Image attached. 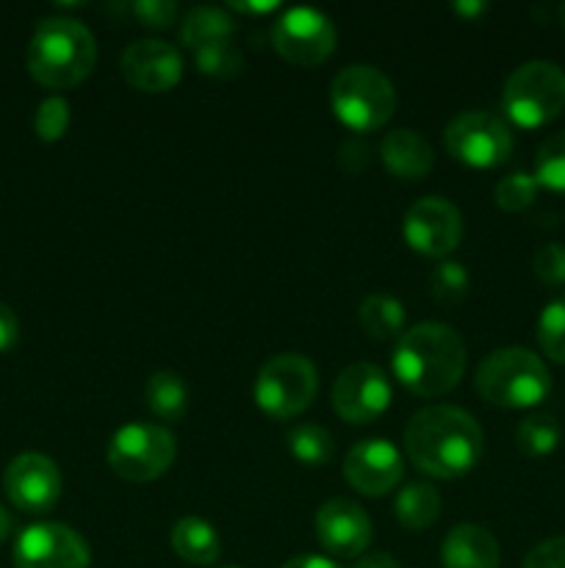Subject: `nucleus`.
<instances>
[{
	"instance_id": "30",
	"label": "nucleus",
	"mask_w": 565,
	"mask_h": 568,
	"mask_svg": "<svg viewBox=\"0 0 565 568\" xmlns=\"http://www.w3.org/2000/svg\"><path fill=\"white\" fill-rule=\"evenodd\" d=\"M430 288L432 297H435L438 303L446 305V308H454V305L463 303L465 294H469L471 277L469 272H465V266L458 264V261H441V264L432 270Z\"/></svg>"
},
{
	"instance_id": "31",
	"label": "nucleus",
	"mask_w": 565,
	"mask_h": 568,
	"mask_svg": "<svg viewBox=\"0 0 565 568\" xmlns=\"http://www.w3.org/2000/svg\"><path fill=\"white\" fill-rule=\"evenodd\" d=\"M493 197H496V205L502 211H524L535 203L537 197V181L535 175H526V172H513V175L502 178L493 189Z\"/></svg>"
},
{
	"instance_id": "39",
	"label": "nucleus",
	"mask_w": 565,
	"mask_h": 568,
	"mask_svg": "<svg viewBox=\"0 0 565 568\" xmlns=\"http://www.w3.org/2000/svg\"><path fill=\"white\" fill-rule=\"evenodd\" d=\"M230 9L244 11V14H266V11H275L277 3H230Z\"/></svg>"
},
{
	"instance_id": "11",
	"label": "nucleus",
	"mask_w": 565,
	"mask_h": 568,
	"mask_svg": "<svg viewBox=\"0 0 565 568\" xmlns=\"http://www.w3.org/2000/svg\"><path fill=\"white\" fill-rule=\"evenodd\" d=\"M89 544L59 521H39L17 536L14 568H89Z\"/></svg>"
},
{
	"instance_id": "23",
	"label": "nucleus",
	"mask_w": 565,
	"mask_h": 568,
	"mask_svg": "<svg viewBox=\"0 0 565 568\" xmlns=\"http://www.w3.org/2000/svg\"><path fill=\"white\" fill-rule=\"evenodd\" d=\"M230 33L233 17L225 9H216V6H197V9L188 11L181 26L183 44H188L192 50H199L214 42H227Z\"/></svg>"
},
{
	"instance_id": "21",
	"label": "nucleus",
	"mask_w": 565,
	"mask_h": 568,
	"mask_svg": "<svg viewBox=\"0 0 565 568\" xmlns=\"http://www.w3.org/2000/svg\"><path fill=\"white\" fill-rule=\"evenodd\" d=\"M393 514L404 530H427L441 516V494L430 483H410L393 499Z\"/></svg>"
},
{
	"instance_id": "38",
	"label": "nucleus",
	"mask_w": 565,
	"mask_h": 568,
	"mask_svg": "<svg viewBox=\"0 0 565 568\" xmlns=\"http://www.w3.org/2000/svg\"><path fill=\"white\" fill-rule=\"evenodd\" d=\"M280 568H338V566L332 564V560L321 558V555H299V558H291Z\"/></svg>"
},
{
	"instance_id": "27",
	"label": "nucleus",
	"mask_w": 565,
	"mask_h": 568,
	"mask_svg": "<svg viewBox=\"0 0 565 568\" xmlns=\"http://www.w3.org/2000/svg\"><path fill=\"white\" fill-rule=\"evenodd\" d=\"M194 64H197V70L203 72V75L227 81V78L242 75L244 55L238 53L236 44L227 39V42H214V44H205V48L194 50Z\"/></svg>"
},
{
	"instance_id": "6",
	"label": "nucleus",
	"mask_w": 565,
	"mask_h": 568,
	"mask_svg": "<svg viewBox=\"0 0 565 568\" xmlns=\"http://www.w3.org/2000/svg\"><path fill=\"white\" fill-rule=\"evenodd\" d=\"M504 114L518 128H543L565 109V72L554 61H526L502 89Z\"/></svg>"
},
{
	"instance_id": "42",
	"label": "nucleus",
	"mask_w": 565,
	"mask_h": 568,
	"mask_svg": "<svg viewBox=\"0 0 565 568\" xmlns=\"http://www.w3.org/2000/svg\"><path fill=\"white\" fill-rule=\"evenodd\" d=\"M225 568H238V566H225Z\"/></svg>"
},
{
	"instance_id": "34",
	"label": "nucleus",
	"mask_w": 565,
	"mask_h": 568,
	"mask_svg": "<svg viewBox=\"0 0 565 568\" xmlns=\"http://www.w3.org/2000/svg\"><path fill=\"white\" fill-rule=\"evenodd\" d=\"M131 14L142 26L164 31L177 20V3H170V0H138V3L131 6Z\"/></svg>"
},
{
	"instance_id": "32",
	"label": "nucleus",
	"mask_w": 565,
	"mask_h": 568,
	"mask_svg": "<svg viewBox=\"0 0 565 568\" xmlns=\"http://www.w3.org/2000/svg\"><path fill=\"white\" fill-rule=\"evenodd\" d=\"M66 128H70V103L64 98H59V94L44 98L39 103L37 116H33V131H37V136L42 142H59L66 133Z\"/></svg>"
},
{
	"instance_id": "40",
	"label": "nucleus",
	"mask_w": 565,
	"mask_h": 568,
	"mask_svg": "<svg viewBox=\"0 0 565 568\" xmlns=\"http://www.w3.org/2000/svg\"><path fill=\"white\" fill-rule=\"evenodd\" d=\"M11 527H14V521H11L9 510H6L3 505H0V544H3L6 538L11 536Z\"/></svg>"
},
{
	"instance_id": "22",
	"label": "nucleus",
	"mask_w": 565,
	"mask_h": 568,
	"mask_svg": "<svg viewBox=\"0 0 565 568\" xmlns=\"http://www.w3.org/2000/svg\"><path fill=\"white\" fill-rule=\"evenodd\" d=\"M144 403H147V408L153 410L158 419H183V414H186L188 408L186 383H183L181 375H175V372H155V375L147 377V386H144Z\"/></svg>"
},
{
	"instance_id": "17",
	"label": "nucleus",
	"mask_w": 565,
	"mask_h": 568,
	"mask_svg": "<svg viewBox=\"0 0 565 568\" xmlns=\"http://www.w3.org/2000/svg\"><path fill=\"white\" fill-rule=\"evenodd\" d=\"M371 536H374V530H371L369 514L352 499H327L316 510V538L336 558H360V555H366Z\"/></svg>"
},
{
	"instance_id": "28",
	"label": "nucleus",
	"mask_w": 565,
	"mask_h": 568,
	"mask_svg": "<svg viewBox=\"0 0 565 568\" xmlns=\"http://www.w3.org/2000/svg\"><path fill=\"white\" fill-rule=\"evenodd\" d=\"M537 344L548 361L565 366V294L554 297L537 320Z\"/></svg>"
},
{
	"instance_id": "9",
	"label": "nucleus",
	"mask_w": 565,
	"mask_h": 568,
	"mask_svg": "<svg viewBox=\"0 0 565 568\" xmlns=\"http://www.w3.org/2000/svg\"><path fill=\"white\" fill-rule=\"evenodd\" d=\"M443 142H446L452 159L476 166V170H491V166L507 161L510 150H513V133L496 114L463 111L446 125Z\"/></svg>"
},
{
	"instance_id": "24",
	"label": "nucleus",
	"mask_w": 565,
	"mask_h": 568,
	"mask_svg": "<svg viewBox=\"0 0 565 568\" xmlns=\"http://www.w3.org/2000/svg\"><path fill=\"white\" fill-rule=\"evenodd\" d=\"M360 325L377 342L399 338L404 333V305L388 294H369L360 303Z\"/></svg>"
},
{
	"instance_id": "2",
	"label": "nucleus",
	"mask_w": 565,
	"mask_h": 568,
	"mask_svg": "<svg viewBox=\"0 0 565 568\" xmlns=\"http://www.w3.org/2000/svg\"><path fill=\"white\" fill-rule=\"evenodd\" d=\"M391 366L397 381L415 397H443L465 372V344L443 322H421L393 344Z\"/></svg>"
},
{
	"instance_id": "13",
	"label": "nucleus",
	"mask_w": 565,
	"mask_h": 568,
	"mask_svg": "<svg viewBox=\"0 0 565 568\" xmlns=\"http://www.w3.org/2000/svg\"><path fill=\"white\" fill-rule=\"evenodd\" d=\"M391 405V383L374 364H352L332 383V408L343 422L369 425Z\"/></svg>"
},
{
	"instance_id": "25",
	"label": "nucleus",
	"mask_w": 565,
	"mask_h": 568,
	"mask_svg": "<svg viewBox=\"0 0 565 568\" xmlns=\"http://www.w3.org/2000/svg\"><path fill=\"white\" fill-rule=\"evenodd\" d=\"M288 449H291L294 458L305 466H325L330 464L332 453H336V444L327 427L314 425V422H302V425L291 427L288 433Z\"/></svg>"
},
{
	"instance_id": "4",
	"label": "nucleus",
	"mask_w": 565,
	"mask_h": 568,
	"mask_svg": "<svg viewBox=\"0 0 565 568\" xmlns=\"http://www.w3.org/2000/svg\"><path fill=\"white\" fill-rule=\"evenodd\" d=\"M474 386L485 403L499 408H535L552 392V375L541 355L526 347H504L480 364Z\"/></svg>"
},
{
	"instance_id": "7",
	"label": "nucleus",
	"mask_w": 565,
	"mask_h": 568,
	"mask_svg": "<svg viewBox=\"0 0 565 568\" xmlns=\"http://www.w3.org/2000/svg\"><path fill=\"white\" fill-rule=\"evenodd\" d=\"M319 392L316 366L299 353H282L266 361L255 377V405L271 419H294L310 408Z\"/></svg>"
},
{
	"instance_id": "10",
	"label": "nucleus",
	"mask_w": 565,
	"mask_h": 568,
	"mask_svg": "<svg viewBox=\"0 0 565 568\" xmlns=\"http://www.w3.org/2000/svg\"><path fill=\"white\" fill-rule=\"evenodd\" d=\"M336 26L327 14L310 6L282 11L271 28V44L277 53L297 67H316L336 50Z\"/></svg>"
},
{
	"instance_id": "18",
	"label": "nucleus",
	"mask_w": 565,
	"mask_h": 568,
	"mask_svg": "<svg viewBox=\"0 0 565 568\" xmlns=\"http://www.w3.org/2000/svg\"><path fill=\"white\" fill-rule=\"evenodd\" d=\"M499 544L480 525H458L446 532L441 547L443 568H499Z\"/></svg>"
},
{
	"instance_id": "12",
	"label": "nucleus",
	"mask_w": 565,
	"mask_h": 568,
	"mask_svg": "<svg viewBox=\"0 0 565 568\" xmlns=\"http://www.w3.org/2000/svg\"><path fill=\"white\" fill-rule=\"evenodd\" d=\"M404 239L430 258H446L463 239V214L446 197H421L404 214Z\"/></svg>"
},
{
	"instance_id": "15",
	"label": "nucleus",
	"mask_w": 565,
	"mask_h": 568,
	"mask_svg": "<svg viewBox=\"0 0 565 568\" xmlns=\"http://www.w3.org/2000/svg\"><path fill=\"white\" fill-rule=\"evenodd\" d=\"M343 477L363 497H386L402 483L404 460L386 438H366L349 449L343 460Z\"/></svg>"
},
{
	"instance_id": "14",
	"label": "nucleus",
	"mask_w": 565,
	"mask_h": 568,
	"mask_svg": "<svg viewBox=\"0 0 565 568\" xmlns=\"http://www.w3.org/2000/svg\"><path fill=\"white\" fill-rule=\"evenodd\" d=\"M3 488L11 505L25 514H48L61 499V471L53 458L42 453H22L6 466Z\"/></svg>"
},
{
	"instance_id": "20",
	"label": "nucleus",
	"mask_w": 565,
	"mask_h": 568,
	"mask_svg": "<svg viewBox=\"0 0 565 568\" xmlns=\"http://www.w3.org/2000/svg\"><path fill=\"white\" fill-rule=\"evenodd\" d=\"M170 544L177 558L192 566L216 564L222 549L216 530L208 521L199 519V516H183V519H177V525L172 527Z\"/></svg>"
},
{
	"instance_id": "33",
	"label": "nucleus",
	"mask_w": 565,
	"mask_h": 568,
	"mask_svg": "<svg viewBox=\"0 0 565 568\" xmlns=\"http://www.w3.org/2000/svg\"><path fill=\"white\" fill-rule=\"evenodd\" d=\"M537 281L546 286H565V247L563 244H543L532 258Z\"/></svg>"
},
{
	"instance_id": "3",
	"label": "nucleus",
	"mask_w": 565,
	"mask_h": 568,
	"mask_svg": "<svg viewBox=\"0 0 565 568\" xmlns=\"http://www.w3.org/2000/svg\"><path fill=\"white\" fill-rule=\"evenodd\" d=\"M28 72L48 89H72L92 75L97 42L83 22L72 17H44L28 42Z\"/></svg>"
},
{
	"instance_id": "26",
	"label": "nucleus",
	"mask_w": 565,
	"mask_h": 568,
	"mask_svg": "<svg viewBox=\"0 0 565 568\" xmlns=\"http://www.w3.org/2000/svg\"><path fill=\"white\" fill-rule=\"evenodd\" d=\"M563 430H559V422L552 414H532L515 430V444L524 455L530 458H543V455H552L557 449Z\"/></svg>"
},
{
	"instance_id": "36",
	"label": "nucleus",
	"mask_w": 565,
	"mask_h": 568,
	"mask_svg": "<svg viewBox=\"0 0 565 568\" xmlns=\"http://www.w3.org/2000/svg\"><path fill=\"white\" fill-rule=\"evenodd\" d=\"M20 338V320L6 303H0V353L11 349Z\"/></svg>"
},
{
	"instance_id": "16",
	"label": "nucleus",
	"mask_w": 565,
	"mask_h": 568,
	"mask_svg": "<svg viewBox=\"0 0 565 568\" xmlns=\"http://www.w3.org/2000/svg\"><path fill=\"white\" fill-rule=\"evenodd\" d=\"M122 78L138 92H170L183 78L181 50L161 39H138L127 44L120 59Z\"/></svg>"
},
{
	"instance_id": "35",
	"label": "nucleus",
	"mask_w": 565,
	"mask_h": 568,
	"mask_svg": "<svg viewBox=\"0 0 565 568\" xmlns=\"http://www.w3.org/2000/svg\"><path fill=\"white\" fill-rule=\"evenodd\" d=\"M521 568H565V536H554L530 549Z\"/></svg>"
},
{
	"instance_id": "1",
	"label": "nucleus",
	"mask_w": 565,
	"mask_h": 568,
	"mask_svg": "<svg viewBox=\"0 0 565 568\" xmlns=\"http://www.w3.org/2000/svg\"><path fill=\"white\" fill-rule=\"evenodd\" d=\"M404 449L424 475L458 480L480 464L485 433L469 410L454 405H427L408 422Z\"/></svg>"
},
{
	"instance_id": "37",
	"label": "nucleus",
	"mask_w": 565,
	"mask_h": 568,
	"mask_svg": "<svg viewBox=\"0 0 565 568\" xmlns=\"http://www.w3.org/2000/svg\"><path fill=\"white\" fill-rule=\"evenodd\" d=\"M352 568H402V566H399V560L391 558L388 552H371V555H360Z\"/></svg>"
},
{
	"instance_id": "8",
	"label": "nucleus",
	"mask_w": 565,
	"mask_h": 568,
	"mask_svg": "<svg viewBox=\"0 0 565 568\" xmlns=\"http://www.w3.org/2000/svg\"><path fill=\"white\" fill-rule=\"evenodd\" d=\"M175 436L161 425L131 422L109 444V466L127 483L158 480L175 464Z\"/></svg>"
},
{
	"instance_id": "19",
	"label": "nucleus",
	"mask_w": 565,
	"mask_h": 568,
	"mask_svg": "<svg viewBox=\"0 0 565 568\" xmlns=\"http://www.w3.org/2000/svg\"><path fill=\"white\" fill-rule=\"evenodd\" d=\"M380 155L386 170L402 181H421V178L430 175L432 161H435L430 142L421 133L408 131V128L388 133L380 144Z\"/></svg>"
},
{
	"instance_id": "29",
	"label": "nucleus",
	"mask_w": 565,
	"mask_h": 568,
	"mask_svg": "<svg viewBox=\"0 0 565 568\" xmlns=\"http://www.w3.org/2000/svg\"><path fill=\"white\" fill-rule=\"evenodd\" d=\"M535 181L552 192H565V131L554 133L537 148Z\"/></svg>"
},
{
	"instance_id": "41",
	"label": "nucleus",
	"mask_w": 565,
	"mask_h": 568,
	"mask_svg": "<svg viewBox=\"0 0 565 568\" xmlns=\"http://www.w3.org/2000/svg\"><path fill=\"white\" fill-rule=\"evenodd\" d=\"M454 11H460V14H482V11H485V3H458Z\"/></svg>"
},
{
	"instance_id": "5",
	"label": "nucleus",
	"mask_w": 565,
	"mask_h": 568,
	"mask_svg": "<svg viewBox=\"0 0 565 568\" xmlns=\"http://www.w3.org/2000/svg\"><path fill=\"white\" fill-rule=\"evenodd\" d=\"M330 105L349 131L369 133L391 120L397 111V92L377 67L352 64L332 78Z\"/></svg>"
}]
</instances>
